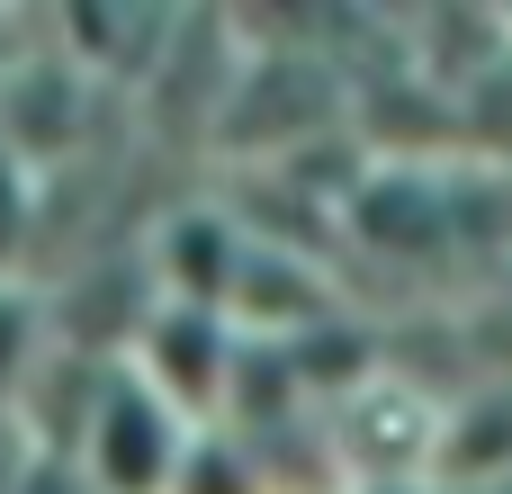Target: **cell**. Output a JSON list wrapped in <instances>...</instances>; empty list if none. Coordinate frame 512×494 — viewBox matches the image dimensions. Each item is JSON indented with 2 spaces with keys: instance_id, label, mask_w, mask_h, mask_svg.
I'll list each match as a JSON object with an SVG mask.
<instances>
[{
  "instance_id": "cell-4",
  "label": "cell",
  "mask_w": 512,
  "mask_h": 494,
  "mask_svg": "<svg viewBox=\"0 0 512 494\" xmlns=\"http://www.w3.org/2000/svg\"><path fill=\"white\" fill-rule=\"evenodd\" d=\"M234 333L243 342H297V333H315V324H342V306H333V279L306 261V252H288V243H261L252 234V252H243V279H234Z\"/></svg>"
},
{
  "instance_id": "cell-8",
  "label": "cell",
  "mask_w": 512,
  "mask_h": 494,
  "mask_svg": "<svg viewBox=\"0 0 512 494\" xmlns=\"http://www.w3.org/2000/svg\"><path fill=\"white\" fill-rule=\"evenodd\" d=\"M171 494H270V468L252 459V441H234V432H198V450H189V468H180V486Z\"/></svg>"
},
{
  "instance_id": "cell-3",
  "label": "cell",
  "mask_w": 512,
  "mask_h": 494,
  "mask_svg": "<svg viewBox=\"0 0 512 494\" xmlns=\"http://www.w3.org/2000/svg\"><path fill=\"white\" fill-rule=\"evenodd\" d=\"M351 234L378 252V261H441L459 252V216H450V171H414V162H387L360 180V198L342 207Z\"/></svg>"
},
{
  "instance_id": "cell-9",
  "label": "cell",
  "mask_w": 512,
  "mask_h": 494,
  "mask_svg": "<svg viewBox=\"0 0 512 494\" xmlns=\"http://www.w3.org/2000/svg\"><path fill=\"white\" fill-rule=\"evenodd\" d=\"M36 369H45V333H36V306H27V297L0 279V405H9V396H18Z\"/></svg>"
},
{
  "instance_id": "cell-10",
  "label": "cell",
  "mask_w": 512,
  "mask_h": 494,
  "mask_svg": "<svg viewBox=\"0 0 512 494\" xmlns=\"http://www.w3.org/2000/svg\"><path fill=\"white\" fill-rule=\"evenodd\" d=\"M27 216H36V171H27V153H18V135H9V117H0V270H9V252L27 243Z\"/></svg>"
},
{
  "instance_id": "cell-1",
  "label": "cell",
  "mask_w": 512,
  "mask_h": 494,
  "mask_svg": "<svg viewBox=\"0 0 512 494\" xmlns=\"http://www.w3.org/2000/svg\"><path fill=\"white\" fill-rule=\"evenodd\" d=\"M189 450H198V423H189L171 396H153V387L135 378V360H117V378H108V396H99V423H90V441H81L90 486L99 494H171L180 468H189Z\"/></svg>"
},
{
  "instance_id": "cell-6",
  "label": "cell",
  "mask_w": 512,
  "mask_h": 494,
  "mask_svg": "<svg viewBox=\"0 0 512 494\" xmlns=\"http://www.w3.org/2000/svg\"><path fill=\"white\" fill-rule=\"evenodd\" d=\"M495 486H512V387H477L441 423L432 494H495Z\"/></svg>"
},
{
  "instance_id": "cell-5",
  "label": "cell",
  "mask_w": 512,
  "mask_h": 494,
  "mask_svg": "<svg viewBox=\"0 0 512 494\" xmlns=\"http://www.w3.org/2000/svg\"><path fill=\"white\" fill-rule=\"evenodd\" d=\"M243 252L252 234L225 216V207H171L162 234H153V279L171 306H234V279H243Z\"/></svg>"
},
{
  "instance_id": "cell-2",
  "label": "cell",
  "mask_w": 512,
  "mask_h": 494,
  "mask_svg": "<svg viewBox=\"0 0 512 494\" xmlns=\"http://www.w3.org/2000/svg\"><path fill=\"white\" fill-rule=\"evenodd\" d=\"M135 378L153 387V396H171L198 432H216L225 423V396H234V360H243V333H234V315H216V306H153L144 315V333H135Z\"/></svg>"
},
{
  "instance_id": "cell-7",
  "label": "cell",
  "mask_w": 512,
  "mask_h": 494,
  "mask_svg": "<svg viewBox=\"0 0 512 494\" xmlns=\"http://www.w3.org/2000/svg\"><path fill=\"white\" fill-rule=\"evenodd\" d=\"M0 117H9V135H18V153H27V171H45V162L81 135V72H72L63 54L18 63V72L0 81Z\"/></svg>"
}]
</instances>
